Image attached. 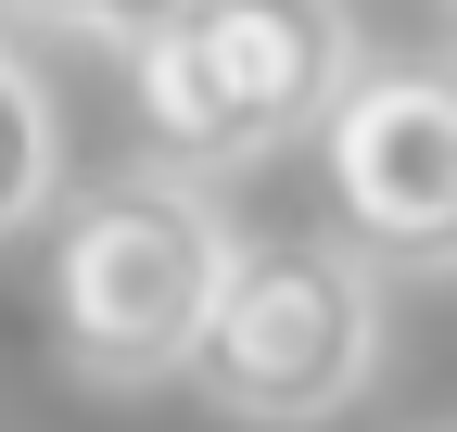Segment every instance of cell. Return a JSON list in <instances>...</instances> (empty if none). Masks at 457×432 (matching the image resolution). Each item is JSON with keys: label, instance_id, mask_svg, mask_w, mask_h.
<instances>
[{"label": "cell", "instance_id": "5b68a950", "mask_svg": "<svg viewBox=\"0 0 457 432\" xmlns=\"http://www.w3.org/2000/svg\"><path fill=\"white\" fill-rule=\"evenodd\" d=\"M51 191H64V140H51V102H38V77L0 51V242L13 229H38L51 216Z\"/></svg>", "mask_w": 457, "mask_h": 432}, {"label": "cell", "instance_id": "277c9868", "mask_svg": "<svg viewBox=\"0 0 457 432\" xmlns=\"http://www.w3.org/2000/svg\"><path fill=\"white\" fill-rule=\"evenodd\" d=\"M330 216L381 267H457V64H381L318 128Z\"/></svg>", "mask_w": 457, "mask_h": 432}, {"label": "cell", "instance_id": "7a4b0ae2", "mask_svg": "<svg viewBox=\"0 0 457 432\" xmlns=\"http://www.w3.org/2000/svg\"><path fill=\"white\" fill-rule=\"evenodd\" d=\"M356 77L369 64L343 0H179L128 51L140 128L165 166H254L279 140H318Z\"/></svg>", "mask_w": 457, "mask_h": 432}, {"label": "cell", "instance_id": "6da1fadb", "mask_svg": "<svg viewBox=\"0 0 457 432\" xmlns=\"http://www.w3.org/2000/svg\"><path fill=\"white\" fill-rule=\"evenodd\" d=\"M228 267H242V229H228L191 179H114V191H89L64 216V242H51V344H64V369L102 382V395L191 382Z\"/></svg>", "mask_w": 457, "mask_h": 432}, {"label": "cell", "instance_id": "8992f818", "mask_svg": "<svg viewBox=\"0 0 457 432\" xmlns=\"http://www.w3.org/2000/svg\"><path fill=\"white\" fill-rule=\"evenodd\" d=\"M26 26H64V38H102V51H140L179 0H13Z\"/></svg>", "mask_w": 457, "mask_h": 432}, {"label": "cell", "instance_id": "3957f363", "mask_svg": "<svg viewBox=\"0 0 457 432\" xmlns=\"http://www.w3.org/2000/svg\"><path fill=\"white\" fill-rule=\"evenodd\" d=\"M381 369V293H369V242H242L216 293V331L191 356L204 407L254 420V432H305V420H343Z\"/></svg>", "mask_w": 457, "mask_h": 432}]
</instances>
